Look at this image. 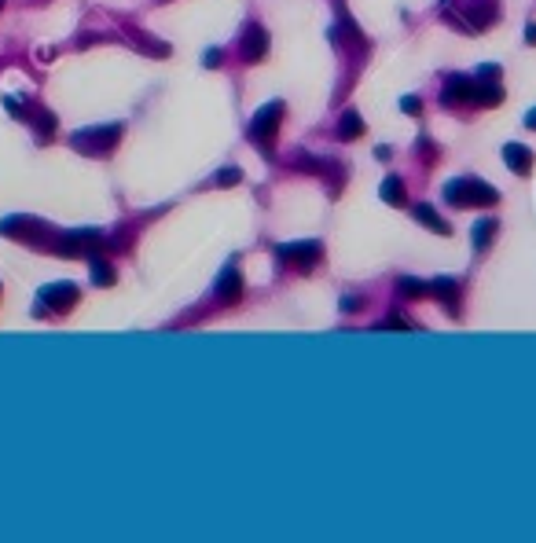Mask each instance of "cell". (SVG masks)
Returning <instances> with one entry per match:
<instances>
[{
  "mask_svg": "<svg viewBox=\"0 0 536 543\" xmlns=\"http://www.w3.org/2000/svg\"><path fill=\"white\" fill-rule=\"evenodd\" d=\"M466 18H470V26H474V30H485V26H492V18H496V8H488V4H470V8H466Z\"/></svg>",
  "mask_w": 536,
  "mask_h": 543,
  "instance_id": "cell-14",
  "label": "cell"
},
{
  "mask_svg": "<svg viewBox=\"0 0 536 543\" xmlns=\"http://www.w3.org/2000/svg\"><path fill=\"white\" fill-rule=\"evenodd\" d=\"M239 180H243L239 169H221V172H217V184H221V187H231V184H239Z\"/></svg>",
  "mask_w": 536,
  "mask_h": 543,
  "instance_id": "cell-19",
  "label": "cell"
},
{
  "mask_svg": "<svg viewBox=\"0 0 536 543\" xmlns=\"http://www.w3.org/2000/svg\"><path fill=\"white\" fill-rule=\"evenodd\" d=\"M40 301H45V309L67 312L77 301V287L74 283H48V287H40Z\"/></svg>",
  "mask_w": 536,
  "mask_h": 543,
  "instance_id": "cell-4",
  "label": "cell"
},
{
  "mask_svg": "<svg viewBox=\"0 0 536 543\" xmlns=\"http://www.w3.org/2000/svg\"><path fill=\"white\" fill-rule=\"evenodd\" d=\"M217 62H221V52H217V48L206 52V67H217Z\"/></svg>",
  "mask_w": 536,
  "mask_h": 543,
  "instance_id": "cell-23",
  "label": "cell"
},
{
  "mask_svg": "<svg viewBox=\"0 0 536 543\" xmlns=\"http://www.w3.org/2000/svg\"><path fill=\"white\" fill-rule=\"evenodd\" d=\"M525 128H536V106H532V111L525 114Z\"/></svg>",
  "mask_w": 536,
  "mask_h": 543,
  "instance_id": "cell-25",
  "label": "cell"
},
{
  "mask_svg": "<svg viewBox=\"0 0 536 543\" xmlns=\"http://www.w3.org/2000/svg\"><path fill=\"white\" fill-rule=\"evenodd\" d=\"M382 199L390 202V206H400V202H404V184H400L397 177H390V180L382 184Z\"/></svg>",
  "mask_w": 536,
  "mask_h": 543,
  "instance_id": "cell-15",
  "label": "cell"
},
{
  "mask_svg": "<svg viewBox=\"0 0 536 543\" xmlns=\"http://www.w3.org/2000/svg\"><path fill=\"white\" fill-rule=\"evenodd\" d=\"M385 327H393V331H412V323H404V319H385L378 331H385Z\"/></svg>",
  "mask_w": 536,
  "mask_h": 543,
  "instance_id": "cell-21",
  "label": "cell"
},
{
  "mask_svg": "<svg viewBox=\"0 0 536 543\" xmlns=\"http://www.w3.org/2000/svg\"><path fill=\"white\" fill-rule=\"evenodd\" d=\"M419 106H422L419 96H404V99H400V111H404V114H419Z\"/></svg>",
  "mask_w": 536,
  "mask_h": 543,
  "instance_id": "cell-20",
  "label": "cell"
},
{
  "mask_svg": "<svg viewBox=\"0 0 536 543\" xmlns=\"http://www.w3.org/2000/svg\"><path fill=\"white\" fill-rule=\"evenodd\" d=\"M492 235H496V221H478L470 228V243H474V250H488Z\"/></svg>",
  "mask_w": 536,
  "mask_h": 543,
  "instance_id": "cell-13",
  "label": "cell"
},
{
  "mask_svg": "<svg viewBox=\"0 0 536 543\" xmlns=\"http://www.w3.org/2000/svg\"><path fill=\"white\" fill-rule=\"evenodd\" d=\"M118 140H121V125L118 121L92 125V128H81V133H74V147L77 150H89V155H106V150H114Z\"/></svg>",
  "mask_w": 536,
  "mask_h": 543,
  "instance_id": "cell-2",
  "label": "cell"
},
{
  "mask_svg": "<svg viewBox=\"0 0 536 543\" xmlns=\"http://www.w3.org/2000/svg\"><path fill=\"white\" fill-rule=\"evenodd\" d=\"M0 8H4V0H0Z\"/></svg>",
  "mask_w": 536,
  "mask_h": 543,
  "instance_id": "cell-26",
  "label": "cell"
},
{
  "mask_svg": "<svg viewBox=\"0 0 536 543\" xmlns=\"http://www.w3.org/2000/svg\"><path fill=\"white\" fill-rule=\"evenodd\" d=\"M92 283L96 287H111L114 283V268L106 260H92Z\"/></svg>",
  "mask_w": 536,
  "mask_h": 543,
  "instance_id": "cell-16",
  "label": "cell"
},
{
  "mask_svg": "<svg viewBox=\"0 0 536 543\" xmlns=\"http://www.w3.org/2000/svg\"><path fill=\"white\" fill-rule=\"evenodd\" d=\"M280 257L283 260H294V265H302V268H312L316 260H319V243H316V238H305V243H283L280 246Z\"/></svg>",
  "mask_w": 536,
  "mask_h": 543,
  "instance_id": "cell-6",
  "label": "cell"
},
{
  "mask_svg": "<svg viewBox=\"0 0 536 543\" xmlns=\"http://www.w3.org/2000/svg\"><path fill=\"white\" fill-rule=\"evenodd\" d=\"M415 221L426 224L430 231H437V235H452V224H448L444 216H437V209H434V206H426V202L415 206Z\"/></svg>",
  "mask_w": 536,
  "mask_h": 543,
  "instance_id": "cell-10",
  "label": "cell"
},
{
  "mask_svg": "<svg viewBox=\"0 0 536 543\" xmlns=\"http://www.w3.org/2000/svg\"><path fill=\"white\" fill-rule=\"evenodd\" d=\"M96 238H99V231H92V228L74 231V235H62V238H59V253L74 257V253H81V250H84V243H96Z\"/></svg>",
  "mask_w": 536,
  "mask_h": 543,
  "instance_id": "cell-11",
  "label": "cell"
},
{
  "mask_svg": "<svg viewBox=\"0 0 536 543\" xmlns=\"http://www.w3.org/2000/svg\"><path fill=\"white\" fill-rule=\"evenodd\" d=\"M430 294H437V297H444V301H456V283H452V279H434V283H430Z\"/></svg>",
  "mask_w": 536,
  "mask_h": 543,
  "instance_id": "cell-17",
  "label": "cell"
},
{
  "mask_svg": "<svg viewBox=\"0 0 536 543\" xmlns=\"http://www.w3.org/2000/svg\"><path fill=\"white\" fill-rule=\"evenodd\" d=\"M503 162L510 172H518V177H529L532 172V150L522 147V143H503Z\"/></svg>",
  "mask_w": 536,
  "mask_h": 543,
  "instance_id": "cell-8",
  "label": "cell"
},
{
  "mask_svg": "<svg viewBox=\"0 0 536 543\" xmlns=\"http://www.w3.org/2000/svg\"><path fill=\"white\" fill-rule=\"evenodd\" d=\"M280 118H283V103L280 99H272V103H265L261 111L253 114V125H250V136H253V143L257 147H272V140H275V133H280Z\"/></svg>",
  "mask_w": 536,
  "mask_h": 543,
  "instance_id": "cell-3",
  "label": "cell"
},
{
  "mask_svg": "<svg viewBox=\"0 0 536 543\" xmlns=\"http://www.w3.org/2000/svg\"><path fill=\"white\" fill-rule=\"evenodd\" d=\"M360 309V297H341V312H353Z\"/></svg>",
  "mask_w": 536,
  "mask_h": 543,
  "instance_id": "cell-22",
  "label": "cell"
},
{
  "mask_svg": "<svg viewBox=\"0 0 536 543\" xmlns=\"http://www.w3.org/2000/svg\"><path fill=\"white\" fill-rule=\"evenodd\" d=\"M463 99H474V77H463V74H452L444 81V92H441V103H463Z\"/></svg>",
  "mask_w": 536,
  "mask_h": 543,
  "instance_id": "cell-9",
  "label": "cell"
},
{
  "mask_svg": "<svg viewBox=\"0 0 536 543\" xmlns=\"http://www.w3.org/2000/svg\"><path fill=\"white\" fill-rule=\"evenodd\" d=\"M217 301H224V305H231V301H239V294H243V275H239V268L235 265H228L224 272H221V279H217Z\"/></svg>",
  "mask_w": 536,
  "mask_h": 543,
  "instance_id": "cell-7",
  "label": "cell"
},
{
  "mask_svg": "<svg viewBox=\"0 0 536 543\" xmlns=\"http://www.w3.org/2000/svg\"><path fill=\"white\" fill-rule=\"evenodd\" d=\"M239 55L246 59V62H261L265 55H268V33L261 30V26H246V33H243V40H239Z\"/></svg>",
  "mask_w": 536,
  "mask_h": 543,
  "instance_id": "cell-5",
  "label": "cell"
},
{
  "mask_svg": "<svg viewBox=\"0 0 536 543\" xmlns=\"http://www.w3.org/2000/svg\"><path fill=\"white\" fill-rule=\"evenodd\" d=\"M444 202H452V206H481V209H488V206H496V202H500V191H496V187H488L485 180H466V177H459V180H448V184H444Z\"/></svg>",
  "mask_w": 536,
  "mask_h": 543,
  "instance_id": "cell-1",
  "label": "cell"
},
{
  "mask_svg": "<svg viewBox=\"0 0 536 543\" xmlns=\"http://www.w3.org/2000/svg\"><path fill=\"white\" fill-rule=\"evenodd\" d=\"M525 40H529V45H536V23L525 26Z\"/></svg>",
  "mask_w": 536,
  "mask_h": 543,
  "instance_id": "cell-24",
  "label": "cell"
},
{
  "mask_svg": "<svg viewBox=\"0 0 536 543\" xmlns=\"http://www.w3.org/2000/svg\"><path fill=\"white\" fill-rule=\"evenodd\" d=\"M400 290H404V294H430V283H422V279L404 275V279H400Z\"/></svg>",
  "mask_w": 536,
  "mask_h": 543,
  "instance_id": "cell-18",
  "label": "cell"
},
{
  "mask_svg": "<svg viewBox=\"0 0 536 543\" xmlns=\"http://www.w3.org/2000/svg\"><path fill=\"white\" fill-rule=\"evenodd\" d=\"M356 136H363V118L356 111H346L338 121V140H356Z\"/></svg>",
  "mask_w": 536,
  "mask_h": 543,
  "instance_id": "cell-12",
  "label": "cell"
}]
</instances>
